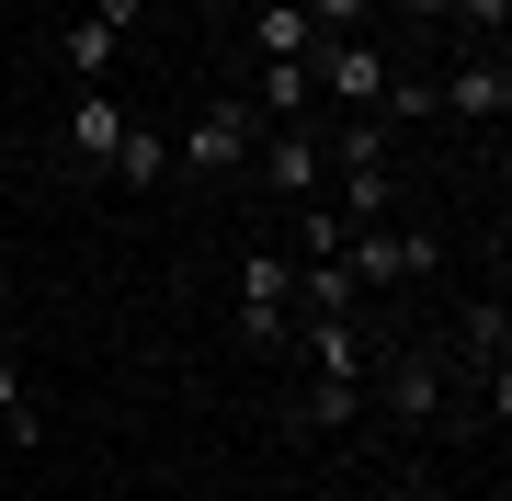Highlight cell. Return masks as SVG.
<instances>
[{
	"instance_id": "6da1fadb",
	"label": "cell",
	"mask_w": 512,
	"mask_h": 501,
	"mask_svg": "<svg viewBox=\"0 0 512 501\" xmlns=\"http://www.w3.org/2000/svg\"><path fill=\"white\" fill-rule=\"evenodd\" d=\"M251 149H262V114L251 103H194V126L171 137V171H194V183H228V171H251Z\"/></svg>"
},
{
	"instance_id": "7a4b0ae2",
	"label": "cell",
	"mask_w": 512,
	"mask_h": 501,
	"mask_svg": "<svg viewBox=\"0 0 512 501\" xmlns=\"http://www.w3.org/2000/svg\"><path fill=\"white\" fill-rule=\"evenodd\" d=\"M433 262H444V240H433V228H353V240H342V274L353 285H421V274H433Z\"/></svg>"
},
{
	"instance_id": "3957f363",
	"label": "cell",
	"mask_w": 512,
	"mask_h": 501,
	"mask_svg": "<svg viewBox=\"0 0 512 501\" xmlns=\"http://www.w3.org/2000/svg\"><path fill=\"white\" fill-rule=\"evenodd\" d=\"M285 319H296V262L251 240L239 251V342H285Z\"/></svg>"
},
{
	"instance_id": "277c9868",
	"label": "cell",
	"mask_w": 512,
	"mask_h": 501,
	"mask_svg": "<svg viewBox=\"0 0 512 501\" xmlns=\"http://www.w3.org/2000/svg\"><path fill=\"white\" fill-rule=\"evenodd\" d=\"M365 410H387V422H433V410H444V353H376Z\"/></svg>"
},
{
	"instance_id": "5b68a950",
	"label": "cell",
	"mask_w": 512,
	"mask_h": 501,
	"mask_svg": "<svg viewBox=\"0 0 512 501\" xmlns=\"http://www.w3.org/2000/svg\"><path fill=\"white\" fill-rule=\"evenodd\" d=\"M319 171H330V149H319L308 126H262V149H251V183H262V194L319 205Z\"/></svg>"
},
{
	"instance_id": "8992f818",
	"label": "cell",
	"mask_w": 512,
	"mask_h": 501,
	"mask_svg": "<svg viewBox=\"0 0 512 501\" xmlns=\"http://www.w3.org/2000/svg\"><path fill=\"white\" fill-rule=\"evenodd\" d=\"M433 103L456 114V126H501V114H512V69H501V46H478L467 69H444V80H433Z\"/></svg>"
},
{
	"instance_id": "52a82bcc",
	"label": "cell",
	"mask_w": 512,
	"mask_h": 501,
	"mask_svg": "<svg viewBox=\"0 0 512 501\" xmlns=\"http://www.w3.org/2000/svg\"><path fill=\"white\" fill-rule=\"evenodd\" d=\"M296 342H308L319 376H376V331L365 319H296Z\"/></svg>"
},
{
	"instance_id": "ba28073f",
	"label": "cell",
	"mask_w": 512,
	"mask_h": 501,
	"mask_svg": "<svg viewBox=\"0 0 512 501\" xmlns=\"http://www.w3.org/2000/svg\"><path fill=\"white\" fill-rule=\"evenodd\" d=\"M126 126H137V114L114 103L103 80H92V92L69 103V160H80V171H103V160H114V137H126Z\"/></svg>"
},
{
	"instance_id": "9c48e42d",
	"label": "cell",
	"mask_w": 512,
	"mask_h": 501,
	"mask_svg": "<svg viewBox=\"0 0 512 501\" xmlns=\"http://www.w3.org/2000/svg\"><path fill=\"white\" fill-rule=\"evenodd\" d=\"M353 308H365V285H353L342 262H296V319H353ZM296 319H285V331H296Z\"/></svg>"
},
{
	"instance_id": "30bf717a",
	"label": "cell",
	"mask_w": 512,
	"mask_h": 501,
	"mask_svg": "<svg viewBox=\"0 0 512 501\" xmlns=\"http://www.w3.org/2000/svg\"><path fill=\"white\" fill-rule=\"evenodd\" d=\"M308 46H319L308 0H251V57H308Z\"/></svg>"
},
{
	"instance_id": "8fae6325",
	"label": "cell",
	"mask_w": 512,
	"mask_h": 501,
	"mask_svg": "<svg viewBox=\"0 0 512 501\" xmlns=\"http://www.w3.org/2000/svg\"><path fill=\"white\" fill-rule=\"evenodd\" d=\"M353 410H365V376H308L296 388V433H342Z\"/></svg>"
},
{
	"instance_id": "7c38bea8",
	"label": "cell",
	"mask_w": 512,
	"mask_h": 501,
	"mask_svg": "<svg viewBox=\"0 0 512 501\" xmlns=\"http://www.w3.org/2000/svg\"><path fill=\"white\" fill-rule=\"evenodd\" d=\"M103 171H114V183H126V194L171 183V137H160V126H126V137H114V160H103Z\"/></svg>"
},
{
	"instance_id": "4fadbf2b",
	"label": "cell",
	"mask_w": 512,
	"mask_h": 501,
	"mask_svg": "<svg viewBox=\"0 0 512 501\" xmlns=\"http://www.w3.org/2000/svg\"><path fill=\"white\" fill-rule=\"evenodd\" d=\"M114 46H126V35H114V23H92V12H80L69 35H57V57H69V80H80V92H92V80L114 69Z\"/></svg>"
},
{
	"instance_id": "5bb4252c",
	"label": "cell",
	"mask_w": 512,
	"mask_h": 501,
	"mask_svg": "<svg viewBox=\"0 0 512 501\" xmlns=\"http://www.w3.org/2000/svg\"><path fill=\"white\" fill-rule=\"evenodd\" d=\"M456 342L478 353V376H490V388H501V342H512V308H501V297H478V308H467V331H456Z\"/></svg>"
},
{
	"instance_id": "9a60e30c",
	"label": "cell",
	"mask_w": 512,
	"mask_h": 501,
	"mask_svg": "<svg viewBox=\"0 0 512 501\" xmlns=\"http://www.w3.org/2000/svg\"><path fill=\"white\" fill-rule=\"evenodd\" d=\"M387 194H399V183H387V160H376V171H342V228H376Z\"/></svg>"
},
{
	"instance_id": "2e32d148",
	"label": "cell",
	"mask_w": 512,
	"mask_h": 501,
	"mask_svg": "<svg viewBox=\"0 0 512 501\" xmlns=\"http://www.w3.org/2000/svg\"><path fill=\"white\" fill-rule=\"evenodd\" d=\"M0 445H35V388H23L12 353H0Z\"/></svg>"
},
{
	"instance_id": "e0dca14e",
	"label": "cell",
	"mask_w": 512,
	"mask_h": 501,
	"mask_svg": "<svg viewBox=\"0 0 512 501\" xmlns=\"http://www.w3.org/2000/svg\"><path fill=\"white\" fill-rule=\"evenodd\" d=\"M342 240H353L342 205H308V228H296V251H285V262H342Z\"/></svg>"
},
{
	"instance_id": "ac0fdd59",
	"label": "cell",
	"mask_w": 512,
	"mask_h": 501,
	"mask_svg": "<svg viewBox=\"0 0 512 501\" xmlns=\"http://www.w3.org/2000/svg\"><path fill=\"white\" fill-rule=\"evenodd\" d=\"M308 23H319V35H365L376 0H308Z\"/></svg>"
},
{
	"instance_id": "d6986e66",
	"label": "cell",
	"mask_w": 512,
	"mask_h": 501,
	"mask_svg": "<svg viewBox=\"0 0 512 501\" xmlns=\"http://www.w3.org/2000/svg\"><path fill=\"white\" fill-rule=\"evenodd\" d=\"M456 23H467L478 46H501V23H512V0H456Z\"/></svg>"
},
{
	"instance_id": "ffe728a7",
	"label": "cell",
	"mask_w": 512,
	"mask_h": 501,
	"mask_svg": "<svg viewBox=\"0 0 512 501\" xmlns=\"http://www.w3.org/2000/svg\"><path fill=\"white\" fill-rule=\"evenodd\" d=\"M376 12H399V23H444L456 0H376Z\"/></svg>"
},
{
	"instance_id": "44dd1931",
	"label": "cell",
	"mask_w": 512,
	"mask_h": 501,
	"mask_svg": "<svg viewBox=\"0 0 512 501\" xmlns=\"http://www.w3.org/2000/svg\"><path fill=\"white\" fill-rule=\"evenodd\" d=\"M137 12H148V0H92V23H114V35H126Z\"/></svg>"
},
{
	"instance_id": "7402d4cb",
	"label": "cell",
	"mask_w": 512,
	"mask_h": 501,
	"mask_svg": "<svg viewBox=\"0 0 512 501\" xmlns=\"http://www.w3.org/2000/svg\"><path fill=\"white\" fill-rule=\"evenodd\" d=\"M365 501H410V490H365Z\"/></svg>"
},
{
	"instance_id": "603a6c76",
	"label": "cell",
	"mask_w": 512,
	"mask_h": 501,
	"mask_svg": "<svg viewBox=\"0 0 512 501\" xmlns=\"http://www.w3.org/2000/svg\"><path fill=\"white\" fill-rule=\"evenodd\" d=\"M490 501H501V490H490Z\"/></svg>"
}]
</instances>
